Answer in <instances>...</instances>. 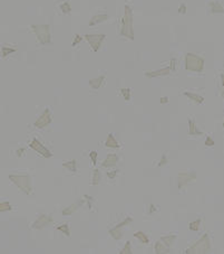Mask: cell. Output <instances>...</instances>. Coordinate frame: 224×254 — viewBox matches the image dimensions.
I'll use <instances>...</instances> for the list:
<instances>
[{
	"label": "cell",
	"mask_w": 224,
	"mask_h": 254,
	"mask_svg": "<svg viewBox=\"0 0 224 254\" xmlns=\"http://www.w3.org/2000/svg\"><path fill=\"white\" fill-rule=\"evenodd\" d=\"M190 133L191 134H197V133H201L200 131L196 129V127H195V124H194V122L193 121H190Z\"/></svg>",
	"instance_id": "20"
},
{
	"label": "cell",
	"mask_w": 224,
	"mask_h": 254,
	"mask_svg": "<svg viewBox=\"0 0 224 254\" xmlns=\"http://www.w3.org/2000/svg\"><path fill=\"white\" fill-rule=\"evenodd\" d=\"M103 80H104V76L98 77V79H96V80H92L90 81V86L94 87V88H98V87L101 85V81Z\"/></svg>",
	"instance_id": "15"
},
{
	"label": "cell",
	"mask_w": 224,
	"mask_h": 254,
	"mask_svg": "<svg viewBox=\"0 0 224 254\" xmlns=\"http://www.w3.org/2000/svg\"><path fill=\"white\" fill-rule=\"evenodd\" d=\"M96 157H97V153L96 151H93V152H90V158L93 159V164H96Z\"/></svg>",
	"instance_id": "27"
},
{
	"label": "cell",
	"mask_w": 224,
	"mask_h": 254,
	"mask_svg": "<svg viewBox=\"0 0 224 254\" xmlns=\"http://www.w3.org/2000/svg\"><path fill=\"white\" fill-rule=\"evenodd\" d=\"M122 254L124 253H132L130 252V242H127V244L125 245V247H124V250H122V252H121Z\"/></svg>",
	"instance_id": "25"
},
{
	"label": "cell",
	"mask_w": 224,
	"mask_h": 254,
	"mask_svg": "<svg viewBox=\"0 0 224 254\" xmlns=\"http://www.w3.org/2000/svg\"><path fill=\"white\" fill-rule=\"evenodd\" d=\"M117 156L116 154H109L108 157H107V159L104 161V164H103V166H105V167H112V166H114L116 162H117Z\"/></svg>",
	"instance_id": "11"
},
{
	"label": "cell",
	"mask_w": 224,
	"mask_h": 254,
	"mask_svg": "<svg viewBox=\"0 0 224 254\" xmlns=\"http://www.w3.org/2000/svg\"><path fill=\"white\" fill-rule=\"evenodd\" d=\"M50 122V116H49V111L48 110H46L45 112L43 113V116H40L38 120L36 121V125L37 128H43L45 125H47V124Z\"/></svg>",
	"instance_id": "6"
},
{
	"label": "cell",
	"mask_w": 224,
	"mask_h": 254,
	"mask_svg": "<svg viewBox=\"0 0 224 254\" xmlns=\"http://www.w3.org/2000/svg\"><path fill=\"white\" fill-rule=\"evenodd\" d=\"M8 209H11V206L9 203H1L0 205V211H8Z\"/></svg>",
	"instance_id": "24"
},
{
	"label": "cell",
	"mask_w": 224,
	"mask_h": 254,
	"mask_svg": "<svg viewBox=\"0 0 224 254\" xmlns=\"http://www.w3.org/2000/svg\"><path fill=\"white\" fill-rule=\"evenodd\" d=\"M76 208H77V205H72V206H69L68 208H66L63 211V214L64 215H70L72 212L76 211Z\"/></svg>",
	"instance_id": "19"
},
{
	"label": "cell",
	"mask_w": 224,
	"mask_h": 254,
	"mask_svg": "<svg viewBox=\"0 0 224 254\" xmlns=\"http://www.w3.org/2000/svg\"><path fill=\"white\" fill-rule=\"evenodd\" d=\"M185 95H187L190 99H193V101L196 102V103H202L203 102V99L202 97H200L198 95L192 94V93H185Z\"/></svg>",
	"instance_id": "16"
},
{
	"label": "cell",
	"mask_w": 224,
	"mask_h": 254,
	"mask_svg": "<svg viewBox=\"0 0 224 254\" xmlns=\"http://www.w3.org/2000/svg\"><path fill=\"white\" fill-rule=\"evenodd\" d=\"M204 239H205V236L204 237H202V240L200 241V242H197L195 245L193 247H191L190 250H188V252L187 253H203L204 251H205V248L204 247H202L203 245H207L209 246V244H207V242H205V243H203V241H204Z\"/></svg>",
	"instance_id": "7"
},
{
	"label": "cell",
	"mask_w": 224,
	"mask_h": 254,
	"mask_svg": "<svg viewBox=\"0 0 224 254\" xmlns=\"http://www.w3.org/2000/svg\"><path fill=\"white\" fill-rule=\"evenodd\" d=\"M191 179H193V180L195 179V174H194V173H192L191 175L187 174V173L180 174V185H179V186H180V188H181V187H183L185 184H188Z\"/></svg>",
	"instance_id": "9"
},
{
	"label": "cell",
	"mask_w": 224,
	"mask_h": 254,
	"mask_svg": "<svg viewBox=\"0 0 224 254\" xmlns=\"http://www.w3.org/2000/svg\"><path fill=\"white\" fill-rule=\"evenodd\" d=\"M87 38V40L90 43V45H92V47L94 48V51H97L98 49V47H99V45H101V40L104 39V35H98V36H95V35H93V36H90V35H86L85 36Z\"/></svg>",
	"instance_id": "5"
},
{
	"label": "cell",
	"mask_w": 224,
	"mask_h": 254,
	"mask_svg": "<svg viewBox=\"0 0 224 254\" xmlns=\"http://www.w3.org/2000/svg\"><path fill=\"white\" fill-rule=\"evenodd\" d=\"M78 37L79 36H77V38H76V42H72V46H76V44L81 40V38H78Z\"/></svg>",
	"instance_id": "30"
},
{
	"label": "cell",
	"mask_w": 224,
	"mask_h": 254,
	"mask_svg": "<svg viewBox=\"0 0 224 254\" xmlns=\"http://www.w3.org/2000/svg\"><path fill=\"white\" fill-rule=\"evenodd\" d=\"M134 236H135L136 239H138V240L141 241L142 243H145V244H147V243H148V239L146 237V235H145L144 233L137 232V233H135V234H134Z\"/></svg>",
	"instance_id": "13"
},
{
	"label": "cell",
	"mask_w": 224,
	"mask_h": 254,
	"mask_svg": "<svg viewBox=\"0 0 224 254\" xmlns=\"http://www.w3.org/2000/svg\"><path fill=\"white\" fill-rule=\"evenodd\" d=\"M110 235L114 237V239H121L122 237V233H121V231H118V227H116L115 230H112L110 231Z\"/></svg>",
	"instance_id": "18"
},
{
	"label": "cell",
	"mask_w": 224,
	"mask_h": 254,
	"mask_svg": "<svg viewBox=\"0 0 224 254\" xmlns=\"http://www.w3.org/2000/svg\"><path fill=\"white\" fill-rule=\"evenodd\" d=\"M58 230H59V231H63V232H66V235L69 236V228H68V225H67V224H66L65 226H59Z\"/></svg>",
	"instance_id": "26"
},
{
	"label": "cell",
	"mask_w": 224,
	"mask_h": 254,
	"mask_svg": "<svg viewBox=\"0 0 224 254\" xmlns=\"http://www.w3.org/2000/svg\"><path fill=\"white\" fill-rule=\"evenodd\" d=\"M117 174V171H113V173H108V177L109 178H114V177H115V175Z\"/></svg>",
	"instance_id": "29"
},
{
	"label": "cell",
	"mask_w": 224,
	"mask_h": 254,
	"mask_svg": "<svg viewBox=\"0 0 224 254\" xmlns=\"http://www.w3.org/2000/svg\"><path fill=\"white\" fill-rule=\"evenodd\" d=\"M207 143H210V145H213V141H212L210 138H207V140H206V145H207Z\"/></svg>",
	"instance_id": "31"
},
{
	"label": "cell",
	"mask_w": 224,
	"mask_h": 254,
	"mask_svg": "<svg viewBox=\"0 0 224 254\" xmlns=\"http://www.w3.org/2000/svg\"><path fill=\"white\" fill-rule=\"evenodd\" d=\"M203 67V61L194 54H187L186 57V68L191 71H201Z\"/></svg>",
	"instance_id": "1"
},
{
	"label": "cell",
	"mask_w": 224,
	"mask_h": 254,
	"mask_svg": "<svg viewBox=\"0 0 224 254\" xmlns=\"http://www.w3.org/2000/svg\"><path fill=\"white\" fill-rule=\"evenodd\" d=\"M10 179L17 184L19 188H21L26 193H30V179L28 177H19V176H10Z\"/></svg>",
	"instance_id": "2"
},
{
	"label": "cell",
	"mask_w": 224,
	"mask_h": 254,
	"mask_svg": "<svg viewBox=\"0 0 224 254\" xmlns=\"http://www.w3.org/2000/svg\"><path fill=\"white\" fill-rule=\"evenodd\" d=\"M30 147H31L32 149H35L36 151H38L39 153H41L43 157H50L51 156V153L49 152L40 142H38L37 139H34V140H32V142L30 143Z\"/></svg>",
	"instance_id": "4"
},
{
	"label": "cell",
	"mask_w": 224,
	"mask_h": 254,
	"mask_svg": "<svg viewBox=\"0 0 224 254\" xmlns=\"http://www.w3.org/2000/svg\"><path fill=\"white\" fill-rule=\"evenodd\" d=\"M2 51H3L2 55H3V56H7L8 53H10V51H14V49H7L6 47H3V48H2Z\"/></svg>",
	"instance_id": "28"
},
{
	"label": "cell",
	"mask_w": 224,
	"mask_h": 254,
	"mask_svg": "<svg viewBox=\"0 0 224 254\" xmlns=\"http://www.w3.org/2000/svg\"><path fill=\"white\" fill-rule=\"evenodd\" d=\"M130 10L128 7H126V16L124 18V25H123V30H122V34H125V30L130 29L132 31V19H130Z\"/></svg>",
	"instance_id": "8"
},
{
	"label": "cell",
	"mask_w": 224,
	"mask_h": 254,
	"mask_svg": "<svg viewBox=\"0 0 224 254\" xmlns=\"http://www.w3.org/2000/svg\"><path fill=\"white\" fill-rule=\"evenodd\" d=\"M155 250H156V253H165L166 252V250L164 248V246L161 244V243H156V247H155Z\"/></svg>",
	"instance_id": "22"
},
{
	"label": "cell",
	"mask_w": 224,
	"mask_h": 254,
	"mask_svg": "<svg viewBox=\"0 0 224 254\" xmlns=\"http://www.w3.org/2000/svg\"><path fill=\"white\" fill-rule=\"evenodd\" d=\"M106 145H107V147H113V148H117V147H119L118 142L116 141V139L114 138L113 134H109L108 136L107 141H106Z\"/></svg>",
	"instance_id": "12"
},
{
	"label": "cell",
	"mask_w": 224,
	"mask_h": 254,
	"mask_svg": "<svg viewBox=\"0 0 224 254\" xmlns=\"http://www.w3.org/2000/svg\"><path fill=\"white\" fill-rule=\"evenodd\" d=\"M93 180L90 182L92 185H97L99 180H101V175H99V171L98 170H94V174H93V178H92Z\"/></svg>",
	"instance_id": "14"
},
{
	"label": "cell",
	"mask_w": 224,
	"mask_h": 254,
	"mask_svg": "<svg viewBox=\"0 0 224 254\" xmlns=\"http://www.w3.org/2000/svg\"><path fill=\"white\" fill-rule=\"evenodd\" d=\"M50 222H51L50 216L41 215L40 217L38 218V221H37L36 223L34 224V227H36V228H37V227H39V228H40V227H43V226H45V225H48Z\"/></svg>",
	"instance_id": "10"
},
{
	"label": "cell",
	"mask_w": 224,
	"mask_h": 254,
	"mask_svg": "<svg viewBox=\"0 0 224 254\" xmlns=\"http://www.w3.org/2000/svg\"><path fill=\"white\" fill-rule=\"evenodd\" d=\"M64 167L68 168L70 171H75L76 170V161L74 160V161H69V162H66L64 164Z\"/></svg>",
	"instance_id": "17"
},
{
	"label": "cell",
	"mask_w": 224,
	"mask_h": 254,
	"mask_svg": "<svg viewBox=\"0 0 224 254\" xmlns=\"http://www.w3.org/2000/svg\"><path fill=\"white\" fill-rule=\"evenodd\" d=\"M34 30L36 31L38 39L41 44L49 42V34H48V26H34Z\"/></svg>",
	"instance_id": "3"
},
{
	"label": "cell",
	"mask_w": 224,
	"mask_h": 254,
	"mask_svg": "<svg viewBox=\"0 0 224 254\" xmlns=\"http://www.w3.org/2000/svg\"><path fill=\"white\" fill-rule=\"evenodd\" d=\"M198 225H200V221H195V222H193V223L190 224V228H191L192 231H197V230H198Z\"/></svg>",
	"instance_id": "23"
},
{
	"label": "cell",
	"mask_w": 224,
	"mask_h": 254,
	"mask_svg": "<svg viewBox=\"0 0 224 254\" xmlns=\"http://www.w3.org/2000/svg\"><path fill=\"white\" fill-rule=\"evenodd\" d=\"M161 102H162V103H163V102H167V97H164V99L162 97V99H161Z\"/></svg>",
	"instance_id": "32"
},
{
	"label": "cell",
	"mask_w": 224,
	"mask_h": 254,
	"mask_svg": "<svg viewBox=\"0 0 224 254\" xmlns=\"http://www.w3.org/2000/svg\"><path fill=\"white\" fill-rule=\"evenodd\" d=\"M174 240H175V236H165V237H162V241L163 242H165V244L166 245H171V244H173Z\"/></svg>",
	"instance_id": "21"
}]
</instances>
